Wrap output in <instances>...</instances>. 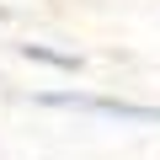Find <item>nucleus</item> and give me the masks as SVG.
<instances>
[{"instance_id":"1","label":"nucleus","mask_w":160,"mask_h":160,"mask_svg":"<svg viewBox=\"0 0 160 160\" xmlns=\"http://www.w3.org/2000/svg\"><path fill=\"white\" fill-rule=\"evenodd\" d=\"M43 107H80V112H107L123 123H160V107H139V102H118V96H91V91H43Z\"/></svg>"}]
</instances>
